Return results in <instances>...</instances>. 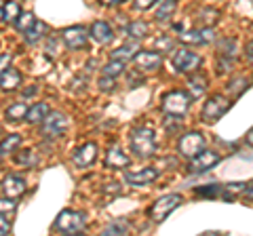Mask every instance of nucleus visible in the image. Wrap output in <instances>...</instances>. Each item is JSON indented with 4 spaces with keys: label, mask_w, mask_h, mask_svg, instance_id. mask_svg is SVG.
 <instances>
[{
    "label": "nucleus",
    "mask_w": 253,
    "mask_h": 236,
    "mask_svg": "<svg viewBox=\"0 0 253 236\" xmlns=\"http://www.w3.org/2000/svg\"><path fill=\"white\" fill-rule=\"evenodd\" d=\"M129 146L137 158H150L156 154V135L152 129L148 127H137L131 131Z\"/></svg>",
    "instance_id": "nucleus-1"
},
{
    "label": "nucleus",
    "mask_w": 253,
    "mask_h": 236,
    "mask_svg": "<svg viewBox=\"0 0 253 236\" xmlns=\"http://www.w3.org/2000/svg\"><path fill=\"white\" fill-rule=\"evenodd\" d=\"M190 108V93L184 91H169L163 95L161 110L167 116H184Z\"/></svg>",
    "instance_id": "nucleus-2"
},
{
    "label": "nucleus",
    "mask_w": 253,
    "mask_h": 236,
    "mask_svg": "<svg viewBox=\"0 0 253 236\" xmlns=\"http://www.w3.org/2000/svg\"><path fill=\"white\" fill-rule=\"evenodd\" d=\"M53 228L59 230L61 234H78L84 230V215L74 209H63L57 215V219H55Z\"/></svg>",
    "instance_id": "nucleus-3"
},
{
    "label": "nucleus",
    "mask_w": 253,
    "mask_h": 236,
    "mask_svg": "<svg viewBox=\"0 0 253 236\" xmlns=\"http://www.w3.org/2000/svg\"><path fill=\"white\" fill-rule=\"evenodd\" d=\"M230 108H232V101L217 93V95H211L207 101H205L201 116H203V120L207 124H213V122H217Z\"/></svg>",
    "instance_id": "nucleus-4"
},
{
    "label": "nucleus",
    "mask_w": 253,
    "mask_h": 236,
    "mask_svg": "<svg viewBox=\"0 0 253 236\" xmlns=\"http://www.w3.org/2000/svg\"><path fill=\"white\" fill-rule=\"evenodd\" d=\"M181 194H165L161 198H156L152 202V207H150V217H152V222H163V219H167L169 213H173L179 204H181Z\"/></svg>",
    "instance_id": "nucleus-5"
},
{
    "label": "nucleus",
    "mask_w": 253,
    "mask_h": 236,
    "mask_svg": "<svg viewBox=\"0 0 253 236\" xmlns=\"http://www.w3.org/2000/svg\"><path fill=\"white\" fill-rule=\"evenodd\" d=\"M203 59L199 53L190 51V49H177L173 53V70L177 74H190V72H196L201 68Z\"/></svg>",
    "instance_id": "nucleus-6"
},
{
    "label": "nucleus",
    "mask_w": 253,
    "mask_h": 236,
    "mask_svg": "<svg viewBox=\"0 0 253 236\" xmlns=\"http://www.w3.org/2000/svg\"><path fill=\"white\" fill-rule=\"evenodd\" d=\"M68 131V118L61 112H49L42 118V127L41 133L46 139H59L63 133Z\"/></svg>",
    "instance_id": "nucleus-7"
},
{
    "label": "nucleus",
    "mask_w": 253,
    "mask_h": 236,
    "mask_svg": "<svg viewBox=\"0 0 253 236\" xmlns=\"http://www.w3.org/2000/svg\"><path fill=\"white\" fill-rule=\"evenodd\" d=\"M177 150H179L181 156L192 158V156H196L201 150H205V135L199 133V131L184 133V135L179 137V141H177Z\"/></svg>",
    "instance_id": "nucleus-8"
},
{
    "label": "nucleus",
    "mask_w": 253,
    "mask_h": 236,
    "mask_svg": "<svg viewBox=\"0 0 253 236\" xmlns=\"http://www.w3.org/2000/svg\"><path fill=\"white\" fill-rule=\"evenodd\" d=\"M89 36H91V32L83 26H70L61 32L63 42H66V46L70 51H83L86 46V42H89Z\"/></svg>",
    "instance_id": "nucleus-9"
},
{
    "label": "nucleus",
    "mask_w": 253,
    "mask_h": 236,
    "mask_svg": "<svg viewBox=\"0 0 253 236\" xmlns=\"http://www.w3.org/2000/svg\"><path fill=\"white\" fill-rule=\"evenodd\" d=\"M177 38L181 44H209L215 40V30L213 28H201V30H177Z\"/></svg>",
    "instance_id": "nucleus-10"
},
{
    "label": "nucleus",
    "mask_w": 253,
    "mask_h": 236,
    "mask_svg": "<svg viewBox=\"0 0 253 236\" xmlns=\"http://www.w3.org/2000/svg\"><path fill=\"white\" fill-rule=\"evenodd\" d=\"M133 66H135L137 72H156L158 68L163 66V55L158 51H137L135 57H133Z\"/></svg>",
    "instance_id": "nucleus-11"
},
{
    "label": "nucleus",
    "mask_w": 253,
    "mask_h": 236,
    "mask_svg": "<svg viewBox=\"0 0 253 236\" xmlns=\"http://www.w3.org/2000/svg\"><path fill=\"white\" fill-rule=\"evenodd\" d=\"M219 160H221V156L217 152H213V150H201L196 156L190 158L188 171L190 173H205V171H209V169L215 167Z\"/></svg>",
    "instance_id": "nucleus-12"
},
{
    "label": "nucleus",
    "mask_w": 253,
    "mask_h": 236,
    "mask_svg": "<svg viewBox=\"0 0 253 236\" xmlns=\"http://www.w3.org/2000/svg\"><path fill=\"white\" fill-rule=\"evenodd\" d=\"M72 160H74V164L78 169L91 167V164L97 160V144L86 141V144H83L81 148H76V152L72 154Z\"/></svg>",
    "instance_id": "nucleus-13"
},
{
    "label": "nucleus",
    "mask_w": 253,
    "mask_h": 236,
    "mask_svg": "<svg viewBox=\"0 0 253 236\" xmlns=\"http://www.w3.org/2000/svg\"><path fill=\"white\" fill-rule=\"evenodd\" d=\"M158 177V169L154 167H144L141 171H129L125 173V182L131 186H148Z\"/></svg>",
    "instance_id": "nucleus-14"
},
{
    "label": "nucleus",
    "mask_w": 253,
    "mask_h": 236,
    "mask_svg": "<svg viewBox=\"0 0 253 236\" xmlns=\"http://www.w3.org/2000/svg\"><path fill=\"white\" fill-rule=\"evenodd\" d=\"M129 164H131V158L121 150V146L114 144L106 150V167L108 169H125V167H129Z\"/></svg>",
    "instance_id": "nucleus-15"
},
{
    "label": "nucleus",
    "mask_w": 253,
    "mask_h": 236,
    "mask_svg": "<svg viewBox=\"0 0 253 236\" xmlns=\"http://www.w3.org/2000/svg\"><path fill=\"white\" fill-rule=\"evenodd\" d=\"M23 82L21 78V72L17 68H4L2 72H0V89L11 93V91H17Z\"/></svg>",
    "instance_id": "nucleus-16"
},
{
    "label": "nucleus",
    "mask_w": 253,
    "mask_h": 236,
    "mask_svg": "<svg viewBox=\"0 0 253 236\" xmlns=\"http://www.w3.org/2000/svg\"><path fill=\"white\" fill-rule=\"evenodd\" d=\"M26 179H23L21 175H9V177H4V182H2V190L6 196H11V198H19V196L26 192Z\"/></svg>",
    "instance_id": "nucleus-17"
},
{
    "label": "nucleus",
    "mask_w": 253,
    "mask_h": 236,
    "mask_svg": "<svg viewBox=\"0 0 253 236\" xmlns=\"http://www.w3.org/2000/svg\"><path fill=\"white\" fill-rule=\"evenodd\" d=\"M91 36H93V40H97L99 44H108L114 38V30L108 21H95L91 28Z\"/></svg>",
    "instance_id": "nucleus-18"
},
{
    "label": "nucleus",
    "mask_w": 253,
    "mask_h": 236,
    "mask_svg": "<svg viewBox=\"0 0 253 236\" xmlns=\"http://www.w3.org/2000/svg\"><path fill=\"white\" fill-rule=\"evenodd\" d=\"M188 91L190 97H203L205 91H207V76L203 74H194L188 78Z\"/></svg>",
    "instance_id": "nucleus-19"
},
{
    "label": "nucleus",
    "mask_w": 253,
    "mask_h": 236,
    "mask_svg": "<svg viewBox=\"0 0 253 236\" xmlns=\"http://www.w3.org/2000/svg\"><path fill=\"white\" fill-rule=\"evenodd\" d=\"M51 110H49V104H44V101H38V104L34 106H30L28 108V114H26V120L30 124H36V122H42V118L49 114Z\"/></svg>",
    "instance_id": "nucleus-20"
},
{
    "label": "nucleus",
    "mask_w": 253,
    "mask_h": 236,
    "mask_svg": "<svg viewBox=\"0 0 253 236\" xmlns=\"http://www.w3.org/2000/svg\"><path fill=\"white\" fill-rule=\"evenodd\" d=\"M135 53H137V42H126L110 53V59H118V61H125L126 64V61H131L135 57Z\"/></svg>",
    "instance_id": "nucleus-21"
},
{
    "label": "nucleus",
    "mask_w": 253,
    "mask_h": 236,
    "mask_svg": "<svg viewBox=\"0 0 253 236\" xmlns=\"http://www.w3.org/2000/svg\"><path fill=\"white\" fill-rule=\"evenodd\" d=\"M177 9V0H158L156 9V21H169Z\"/></svg>",
    "instance_id": "nucleus-22"
},
{
    "label": "nucleus",
    "mask_w": 253,
    "mask_h": 236,
    "mask_svg": "<svg viewBox=\"0 0 253 236\" xmlns=\"http://www.w3.org/2000/svg\"><path fill=\"white\" fill-rule=\"evenodd\" d=\"M21 6L19 2H15V0H6V2H2V21L4 23H13L15 26V21L19 19V15H21Z\"/></svg>",
    "instance_id": "nucleus-23"
},
{
    "label": "nucleus",
    "mask_w": 253,
    "mask_h": 236,
    "mask_svg": "<svg viewBox=\"0 0 253 236\" xmlns=\"http://www.w3.org/2000/svg\"><path fill=\"white\" fill-rule=\"evenodd\" d=\"M148 32H150V26L146 21H131L129 26L125 28V34L126 36H131L133 40H141V38H146L148 36Z\"/></svg>",
    "instance_id": "nucleus-24"
},
{
    "label": "nucleus",
    "mask_w": 253,
    "mask_h": 236,
    "mask_svg": "<svg viewBox=\"0 0 253 236\" xmlns=\"http://www.w3.org/2000/svg\"><path fill=\"white\" fill-rule=\"evenodd\" d=\"M28 108L26 104H13L4 110V118L9 122H19V120H26V114H28Z\"/></svg>",
    "instance_id": "nucleus-25"
},
{
    "label": "nucleus",
    "mask_w": 253,
    "mask_h": 236,
    "mask_svg": "<svg viewBox=\"0 0 253 236\" xmlns=\"http://www.w3.org/2000/svg\"><path fill=\"white\" fill-rule=\"evenodd\" d=\"M236 38H221V40L217 42V53L221 55V57H230V59H234L236 57Z\"/></svg>",
    "instance_id": "nucleus-26"
},
{
    "label": "nucleus",
    "mask_w": 253,
    "mask_h": 236,
    "mask_svg": "<svg viewBox=\"0 0 253 236\" xmlns=\"http://www.w3.org/2000/svg\"><path fill=\"white\" fill-rule=\"evenodd\" d=\"M46 30H49V28H46V23L36 19V21H34V26H32L23 36H26V40H28V42H36V40H41V38L46 34Z\"/></svg>",
    "instance_id": "nucleus-27"
},
{
    "label": "nucleus",
    "mask_w": 253,
    "mask_h": 236,
    "mask_svg": "<svg viewBox=\"0 0 253 236\" xmlns=\"http://www.w3.org/2000/svg\"><path fill=\"white\" fill-rule=\"evenodd\" d=\"M243 190H245L243 182H232V184H228V186L221 188L219 196H224L226 200H234V198H239V196H243Z\"/></svg>",
    "instance_id": "nucleus-28"
},
{
    "label": "nucleus",
    "mask_w": 253,
    "mask_h": 236,
    "mask_svg": "<svg viewBox=\"0 0 253 236\" xmlns=\"http://www.w3.org/2000/svg\"><path fill=\"white\" fill-rule=\"evenodd\" d=\"M19 146H21V135H17V133H11L9 137H4L2 141H0V152H2V154H11V152L17 150Z\"/></svg>",
    "instance_id": "nucleus-29"
},
{
    "label": "nucleus",
    "mask_w": 253,
    "mask_h": 236,
    "mask_svg": "<svg viewBox=\"0 0 253 236\" xmlns=\"http://www.w3.org/2000/svg\"><path fill=\"white\" fill-rule=\"evenodd\" d=\"M34 21H36V17H34V13H30V11H26V13H21L19 15V19L15 21V28H17V32H21V34H26L28 30L34 26Z\"/></svg>",
    "instance_id": "nucleus-30"
},
{
    "label": "nucleus",
    "mask_w": 253,
    "mask_h": 236,
    "mask_svg": "<svg viewBox=\"0 0 253 236\" xmlns=\"http://www.w3.org/2000/svg\"><path fill=\"white\" fill-rule=\"evenodd\" d=\"M125 66H126L125 61H118V59H110L108 64L104 66V70H101V72H104L106 76H114V78H116V76H121V74L125 72Z\"/></svg>",
    "instance_id": "nucleus-31"
},
{
    "label": "nucleus",
    "mask_w": 253,
    "mask_h": 236,
    "mask_svg": "<svg viewBox=\"0 0 253 236\" xmlns=\"http://www.w3.org/2000/svg\"><path fill=\"white\" fill-rule=\"evenodd\" d=\"M217 19H219L217 9H203L201 17H199V21L203 23V28H211L213 23H217Z\"/></svg>",
    "instance_id": "nucleus-32"
},
{
    "label": "nucleus",
    "mask_w": 253,
    "mask_h": 236,
    "mask_svg": "<svg viewBox=\"0 0 253 236\" xmlns=\"http://www.w3.org/2000/svg\"><path fill=\"white\" fill-rule=\"evenodd\" d=\"M199 196H207V198H217L221 194V186L219 184H209V186H203V188H196L194 190Z\"/></svg>",
    "instance_id": "nucleus-33"
},
{
    "label": "nucleus",
    "mask_w": 253,
    "mask_h": 236,
    "mask_svg": "<svg viewBox=\"0 0 253 236\" xmlns=\"http://www.w3.org/2000/svg\"><path fill=\"white\" fill-rule=\"evenodd\" d=\"M15 209H17V198H11V196L0 198V215H9Z\"/></svg>",
    "instance_id": "nucleus-34"
},
{
    "label": "nucleus",
    "mask_w": 253,
    "mask_h": 236,
    "mask_svg": "<svg viewBox=\"0 0 253 236\" xmlns=\"http://www.w3.org/2000/svg\"><path fill=\"white\" fill-rule=\"evenodd\" d=\"M15 162L30 167V164H34V162H36V156H34V152H32V150H21L17 156H15Z\"/></svg>",
    "instance_id": "nucleus-35"
},
{
    "label": "nucleus",
    "mask_w": 253,
    "mask_h": 236,
    "mask_svg": "<svg viewBox=\"0 0 253 236\" xmlns=\"http://www.w3.org/2000/svg\"><path fill=\"white\" fill-rule=\"evenodd\" d=\"M126 230H129V224L118 219V222H112L106 228V234H126Z\"/></svg>",
    "instance_id": "nucleus-36"
},
{
    "label": "nucleus",
    "mask_w": 253,
    "mask_h": 236,
    "mask_svg": "<svg viewBox=\"0 0 253 236\" xmlns=\"http://www.w3.org/2000/svg\"><path fill=\"white\" fill-rule=\"evenodd\" d=\"M99 89L104 91V93H110V91H114L116 89V80H114V76H101L99 78Z\"/></svg>",
    "instance_id": "nucleus-37"
},
{
    "label": "nucleus",
    "mask_w": 253,
    "mask_h": 236,
    "mask_svg": "<svg viewBox=\"0 0 253 236\" xmlns=\"http://www.w3.org/2000/svg\"><path fill=\"white\" fill-rule=\"evenodd\" d=\"M104 194H110V196H116V194H121V184H116V182H106L104 184Z\"/></svg>",
    "instance_id": "nucleus-38"
},
{
    "label": "nucleus",
    "mask_w": 253,
    "mask_h": 236,
    "mask_svg": "<svg viewBox=\"0 0 253 236\" xmlns=\"http://www.w3.org/2000/svg\"><path fill=\"white\" fill-rule=\"evenodd\" d=\"M133 2H135V9L148 11V9H152L154 4H158V0H133Z\"/></svg>",
    "instance_id": "nucleus-39"
},
{
    "label": "nucleus",
    "mask_w": 253,
    "mask_h": 236,
    "mask_svg": "<svg viewBox=\"0 0 253 236\" xmlns=\"http://www.w3.org/2000/svg\"><path fill=\"white\" fill-rule=\"evenodd\" d=\"M156 49L158 51H171L173 49V40H171V38H158V40H156Z\"/></svg>",
    "instance_id": "nucleus-40"
},
{
    "label": "nucleus",
    "mask_w": 253,
    "mask_h": 236,
    "mask_svg": "<svg viewBox=\"0 0 253 236\" xmlns=\"http://www.w3.org/2000/svg\"><path fill=\"white\" fill-rule=\"evenodd\" d=\"M11 230H13L11 222H9V219H6L4 215H0V236H4V234H11Z\"/></svg>",
    "instance_id": "nucleus-41"
},
{
    "label": "nucleus",
    "mask_w": 253,
    "mask_h": 236,
    "mask_svg": "<svg viewBox=\"0 0 253 236\" xmlns=\"http://www.w3.org/2000/svg\"><path fill=\"white\" fill-rule=\"evenodd\" d=\"M241 198H247V200H253V179L251 182L245 184V190H243V196Z\"/></svg>",
    "instance_id": "nucleus-42"
},
{
    "label": "nucleus",
    "mask_w": 253,
    "mask_h": 236,
    "mask_svg": "<svg viewBox=\"0 0 253 236\" xmlns=\"http://www.w3.org/2000/svg\"><path fill=\"white\" fill-rule=\"evenodd\" d=\"M11 64V55L9 53H0V72H2L4 68H9Z\"/></svg>",
    "instance_id": "nucleus-43"
},
{
    "label": "nucleus",
    "mask_w": 253,
    "mask_h": 236,
    "mask_svg": "<svg viewBox=\"0 0 253 236\" xmlns=\"http://www.w3.org/2000/svg\"><path fill=\"white\" fill-rule=\"evenodd\" d=\"M104 6H118V4H123V2H126V0H99Z\"/></svg>",
    "instance_id": "nucleus-44"
},
{
    "label": "nucleus",
    "mask_w": 253,
    "mask_h": 236,
    "mask_svg": "<svg viewBox=\"0 0 253 236\" xmlns=\"http://www.w3.org/2000/svg\"><path fill=\"white\" fill-rule=\"evenodd\" d=\"M55 42H57V38H51V42H49V46H46V49H49V51H46V53H49V55H57V49H55Z\"/></svg>",
    "instance_id": "nucleus-45"
},
{
    "label": "nucleus",
    "mask_w": 253,
    "mask_h": 236,
    "mask_svg": "<svg viewBox=\"0 0 253 236\" xmlns=\"http://www.w3.org/2000/svg\"><path fill=\"white\" fill-rule=\"evenodd\" d=\"M245 144H247L249 148H253V129H249V133H247V137H245Z\"/></svg>",
    "instance_id": "nucleus-46"
},
{
    "label": "nucleus",
    "mask_w": 253,
    "mask_h": 236,
    "mask_svg": "<svg viewBox=\"0 0 253 236\" xmlns=\"http://www.w3.org/2000/svg\"><path fill=\"white\" fill-rule=\"evenodd\" d=\"M32 93H36V86H30V89H28V91H23V97H30V95H32Z\"/></svg>",
    "instance_id": "nucleus-47"
},
{
    "label": "nucleus",
    "mask_w": 253,
    "mask_h": 236,
    "mask_svg": "<svg viewBox=\"0 0 253 236\" xmlns=\"http://www.w3.org/2000/svg\"><path fill=\"white\" fill-rule=\"evenodd\" d=\"M0 21H2V2H0Z\"/></svg>",
    "instance_id": "nucleus-48"
},
{
    "label": "nucleus",
    "mask_w": 253,
    "mask_h": 236,
    "mask_svg": "<svg viewBox=\"0 0 253 236\" xmlns=\"http://www.w3.org/2000/svg\"><path fill=\"white\" fill-rule=\"evenodd\" d=\"M2 158H4V154H2V152H0V162H2Z\"/></svg>",
    "instance_id": "nucleus-49"
}]
</instances>
